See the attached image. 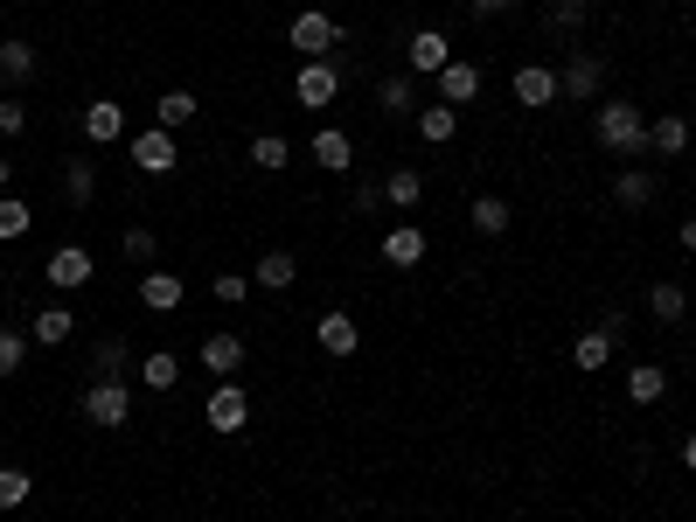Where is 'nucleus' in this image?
I'll return each mask as SVG.
<instances>
[{
  "mask_svg": "<svg viewBox=\"0 0 696 522\" xmlns=\"http://www.w3.org/2000/svg\"><path fill=\"white\" fill-rule=\"evenodd\" d=\"M592 140L606 153H640L648 147V119H640L634 98H599V112H592Z\"/></svg>",
  "mask_w": 696,
  "mask_h": 522,
  "instance_id": "f257e3e1",
  "label": "nucleus"
},
{
  "mask_svg": "<svg viewBox=\"0 0 696 522\" xmlns=\"http://www.w3.org/2000/svg\"><path fill=\"white\" fill-rule=\"evenodd\" d=\"M84 418L98 432H125V418H133V390H125V377H98L84 390Z\"/></svg>",
  "mask_w": 696,
  "mask_h": 522,
  "instance_id": "f03ea898",
  "label": "nucleus"
},
{
  "mask_svg": "<svg viewBox=\"0 0 696 522\" xmlns=\"http://www.w3.org/2000/svg\"><path fill=\"white\" fill-rule=\"evenodd\" d=\"M125 153H133L140 174H174V168H182V147H174L168 126H147V133H133V140H125Z\"/></svg>",
  "mask_w": 696,
  "mask_h": 522,
  "instance_id": "7ed1b4c3",
  "label": "nucleus"
},
{
  "mask_svg": "<svg viewBox=\"0 0 696 522\" xmlns=\"http://www.w3.org/2000/svg\"><path fill=\"white\" fill-rule=\"evenodd\" d=\"M334 42H342V29H334V14H321V8L293 14V49H300L306 63H327V57H334Z\"/></svg>",
  "mask_w": 696,
  "mask_h": 522,
  "instance_id": "20e7f679",
  "label": "nucleus"
},
{
  "mask_svg": "<svg viewBox=\"0 0 696 522\" xmlns=\"http://www.w3.org/2000/svg\"><path fill=\"white\" fill-rule=\"evenodd\" d=\"M202 418H210V432H244L251 425V398H244V383L238 377H223L210 390V404H202Z\"/></svg>",
  "mask_w": 696,
  "mask_h": 522,
  "instance_id": "39448f33",
  "label": "nucleus"
},
{
  "mask_svg": "<svg viewBox=\"0 0 696 522\" xmlns=\"http://www.w3.org/2000/svg\"><path fill=\"white\" fill-rule=\"evenodd\" d=\"M334 98H342V70H334V63H306L293 77V104H306V112H327Z\"/></svg>",
  "mask_w": 696,
  "mask_h": 522,
  "instance_id": "423d86ee",
  "label": "nucleus"
},
{
  "mask_svg": "<svg viewBox=\"0 0 696 522\" xmlns=\"http://www.w3.org/2000/svg\"><path fill=\"white\" fill-rule=\"evenodd\" d=\"M91 251L84 244H57V251H49V265H42V279L49 285H57V293H77V285H91Z\"/></svg>",
  "mask_w": 696,
  "mask_h": 522,
  "instance_id": "0eeeda50",
  "label": "nucleus"
},
{
  "mask_svg": "<svg viewBox=\"0 0 696 522\" xmlns=\"http://www.w3.org/2000/svg\"><path fill=\"white\" fill-rule=\"evenodd\" d=\"M599 84H606V63L585 57V49H572V63L557 70V98H599Z\"/></svg>",
  "mask_w": 696,
  "mask_h": 522,
  "instance_id": "6e6552de",
  "label": "nucleus"
},
{
  "mask_svg": "<svg viewBox=\"0 0 696 522\" xmlns=\"http://www.w3.org/2000/svg\"><path fill=\"white\" fill-rule=\"evenodd\" d=\"M202 370H210L216 383L238 377V370H244V334H238V328H216L210 342H202Z\"/></svg>",
  "mask_w": 696,
  "mask_h": 522,
  "instance_id": "1a4fd4ad",
  "label": "nucleus"
},
{
  "mask_svg": "<svg viewBox=\"0 0 696 522\" xmlns=\"http://www.w3.org/2000/svg\"><path fill=\"white\" fill-rule=\"evenodd\" d=\"M481 98V63H467V57H453L446 70H440V104H453V112H467V104Z\"/></svg>",
  "mask_w": 696,
  "mask_h": 522,
  "instance_id": "9d476101",
  "label": "nucleus"
},
{
  "mask_svg": "<svg viewBox=\"0 0 696 522\" xmlns=\"http://www.w3.org/2000/svg\"><path fill=\"white\" fill-rule=\"evenodd\" d=\"M84 140H91V147L125 140V104H119V98H91V104H84Z\"/></svg>",
  "mask_w": 696,
  "mask_h": 522,
  "instance_id": "9b49d317",
  "label": "nucleus"
},
{
  "mask_svg": "<svg viewBox=\"0 0 696 522\" xmlns=\"http://www.w3.org/2000/svg\"><path fill=\"white\" fill-rule=\"evenodd\" d=\"M515 104H523V112H544V104H557V70L523 63V70H515Z\"/></svg>",
  "mask_w": 696,
  "mask_h": 522,
  "instance_id": "f8f14e48",
  "label": "nucleus"
},
{
  "mask_svg": "<svg viewBox=\"0 0 696 522\" xmlns=\"http://www.w3.org/2000/svg\"><path fill=\"white\" fill-rule=\"evenodd\" d=\"M418 258H425V230H418V223H397V230H383V265L411 272Z\"/></svg>",
  "mask_w": 696,
  "mask_h": 522,
  "instance_id": "ddd939ff",
  "label": "nucleus"
},
{
  "mask_svg": "<svg viewBox=\"0 0 696 522\" xmlns=\"http://www.w3.org/2000/svg\"><path fill=\"white\" fill-rule=\"evenodd\" d=\"M314 342H321L327 355H355V349H363V328H355L349 313H321V321H314Z\"/></svg>",
  "mask_w": 696,
  "mask_h": 522,
  "instance_id": "4468645a",
  "label": "nucleus"
},
{
  "mask_svg": "<svg viewBox=\"0 0 696 522\" xmlns=\"http://www.w3.org/2000/svg\"><path fill=\"white\" fill-rule=\"evenodd\" d=\"M453 63V42L440 36V29H418V36H411V70H418V77H440Z\"/></svg>",
  "mask_w": 696,
  "mask_h": 522,
  "instance_id": "2eb2a0df",
  "label": "nucleus"
},
{
  "mask_svg": "<svg viewBox=\"0 0 696 522\" xmlns=\"http://www.w3.org/2000/svg\"><path fill=\"white\" fill-rule=\"evenodd\" d=\"M314 168H327V174H349L355 168V147H349L342 126H321V133H314Z\"/></svg>",
  "mask_w": 696,
  "mask_h": 522,
  "instance_id": "dca6fc26",
  "label": "nucleus"
},
{
  "mask_svg": "<svg viewBox=\"0 0 696 522\" xmlns=\"http://www.w3.org/2000/svg\"><path fill=\"white\" fill-rule=\"evenodd\" d=\"M140 307L147 313H182V279L174 272H147L140 279Z\"/></svg>",
  "mask_w": 696,
  "mask_h": 522,
  "instance_id": "f3484780",
  "label": "nucleus"
},
{
  "mask_svg": "<svg viewBox=\"0 0 696 522\" xmlns=\"http://www.w3.org/2000/svg\"><path fill=\"white\" fill-rule=\"evenodd\" d=\"M300 279V265H293V251H265L251 265V285H265V293H286V285Z\"/></svg>",
  "mask_w": 696,
  "mask_h": 522,
  "instance_id": "a211bd4d",
  "label": "nucleus"
},
{
  "mask_svg": "<svg viewBox=\"0 0 696 522\" xmlns=\"http://www.w3.org/2000/svg\"><path fill=\"white\" fill-rule=\"evenodd\" d=\"M70 328H77V313H70V307H42L36 321H29V342H42V349H63V342H70Z\"/></svg>",
  "mask_w": 696,
  "mask_h": 522,
  "instance_id": "6ab92c4d",
  "label": "nucleus"
},
{
  "mask_svg": "<svg viewBox=\"0 0 696 522\" xmlns=\"http://www.w3.org/2000/svg\"><path fill=\"white\" fill-rule=\"evenodd\" d=\"M648 153H689V119L683 112L648 119Z\"/></svg>",
  "mask_w": 696,
  "mask_h": 522,
  "instance_id": "aec40b11",
  "label": "nucleus"
},
{
  "mask_svg": "<svg viewBox=\"0 0 696 522\" xmlns=\"http://www.w3.org/2000/svg\"><path fill=\"white\" fill-rule=\"evenodd\" d=\"M383 202H391V209H418L425 202V174L418 168H391V174H383Z\"/></svg>",
  "mask_w": 696,
  "mask_h": 522,
  "instance_id": "412c9836",
  "label": "nucleus"
},
{
  "mask_svg": "<svg viewBox=\"0 0 696 522\" xmlns=\"http://www.w3.org/2000/svg\"><path fill=\"white\" fill-rule=\"evenodd\" d=\"M613 202H621V209H648L655 202V174L648 168H621V174H613Z\"/></svg>",
  "mask_w": 696,
  "mask_h": 522,
  "instance_id": "4be33fe9",
  "label": "nucleus"
},
{
  "mask_svg": "<svg viewBox=\"0 0 696 522\" xmlns=\"http://www.w3.org/2000/svg\"><path fill=\"white\" fill-rule=\"evenodd\" d=\"M467 223L481 230V238H502V230L515 223V209H508L502 195H474V202H467Z\"/></svg>",
  "mask_w": 696,
  "mask_h": 522,
  "instance_id": "5701e85b",
  "label": "nucleus"
},
{
  "mask_svg": "<svg viewBox=\"0 0 696 522\" xmlns=\"http://www.w3.org/2000/svg\"><path fill=\"white\" fill-rule=\"evenodd\" d=\"M376 112H383V119L418 112V84H411V77H383V84H376Z\"/></svg>",
  "mask_w": 696,
  "mask_h": 522,
  "instance_id": "b1692460",
  "label": "nucleus"
},
{
  "mask_svg": "<svg viewBox=\"0 0 696 522\" xmlns=\"http://www.w3.org/2000/svg\"><path fill=\"white\" fill-rule=\"evenodd\" d=\"M460 133V112H453V104H418V140L425 147H446Z\"/></svg>",
  "mask_w": 696,
  "mask_h": 522,
  "instance_id": "393cba45",
  "label": "nucleus"
},
{
  "mask_svg": "<svg viewBox=\"0 0 696 522\" xmlns=\"http://www.w3.org/2000/svg\"><path fill=\"white\" fill-rule=\"evenodd\" d=\"M251 168L286 174V168H293V140H286V133H258V140H251Z\"/></svg>",
  "mask_w": 696,
  "mask_h": 522,
  "instance_id": "a878e982",
  "label": "nucleus"
},
{
  "mask_svg": "<svg viewBox=\"0 0 696 522\" xmlns=\"http://www.w3.org/2000/svg\"><path fill=\"white\" fill-rule=\"evenodd\" d=\"M63 195H70L77 209L98 195V168H91V153H70V161H63Z\"/></svg>",
  "mask_w": 696,
  "mask_h": 522,
  "instance_id": "bb28decb",
  "label": "nucleus"
},
{
  "mask_svg": "<svg viewBox=\"0 0 696 522\" xmlns=\"http://www.w3.org/2000/svg\"><path fill=\"white\" fill-rule=\"evenodd\" d=\"M648 313H655V321H662V328H676V321H683V313H689V285H676V279H662V285H655V293H648Z\"/></svg>",
  "mask_w": 696,
  "mask_h": 522,
  "instance_id": "cd10ccee",
  "label": "nucleus"
},
{
  "mask_svg": "<svg viewBox=\"0 0 696 522\" xmlns=\"http://www.w3.org/2000/svg\"><path fill=\"white\" fill-rule=\"evenodd\" d=\"M662 390H668V370H655V362L627 370V404H662Z\"/></svg>",
  "mask_w": 696,
  "mask_h": 522,
  "instance_id": "c85d7f7f",
  "label": "nucleus"
},
{
  "mask_svg": "<svg viewBox=\"0 0 696 522\" xmlns=\"http://www.w3.org/2000/svg\"><path fill=\"white\" fill-rule=\"evenodd\" d=\"M36 63H42V57H36V42H21V36H14V42H0V77H8V84H29Z\"/></svg>",
  "mask_w": 696,
  "mask_h": 522,
  "instance_id": "c756f323",
  "label": "nucleus"
},
{
  "mask_svg": "<svg viewBox=\"0 0 696 522\" xmlns=\"http://www.w3.org/2000/svg\"><path fill=\"white\" fill-rule=\"evenodd\" d=\"M140 383H147V390H174V383H182V355H174V349H153V355L140 362Z\"/></svg>",
  "mask_w": 696,
  "mask_h": 522,
  "instance_id": "7c9ffc66",
  "label": "nucleus"
},
{
  "mask_svg": "<svg viewBox=\"0 0 696 522\" xmlns=\"http://www.w3.org/2000/svg\"><path fill=\"white\" fill-rule=\"evenodd\" d=\"M572 362H578V370H606V362H613V334L606 328H585L578 342H572Z\"/></svg>",
  "mask_w": 696,
  "mask_h": 522,
  "instance_id": "2f4dec72",
  "label": "nucleus"
},
{
  "mask_svg": "<svg viewBox=\"0 0 696 522\" xmlns=\"http://www.w3.org/2000/svg\"><path fill=\"white\" fill-rule=\"evenodd\" d=\"M195 119V91H161V104H153V126H168V133H174V126H189Z\"/></svg>",
  "mask_w": 696,
  "mask_h": 522,
  "instance_id": "473e14b6",
  "label": "nucleus"
},
{
  "mask_svg": "<svg viewBox=\"0 0 696 522\" xmlns=\"http://www.w3.org/2000/svg\"><path fill=\"white\" fill-rule=\"evenodd\" d=\"M29 223H36V209L29 202H21V195H0V238H29Z\"/></svg>",
  "mask_w": 696,
  "mask_h": 522,
  "instance_id": "72a5a7b5",
  "label": "nucleus"
},
{
  "mask_svg": "<svg viewBox=\"0 0 696 522\" xmlns=\"http://www.w3.org/2000/svg\"><path fill=\"white\" fill-rule=\"evenodd\" d=\"M21 362H29V334H21V328H0V383L21 377Z\"/></svg>",
  "mask_w": 696,
  "mask_h": 522,
  "instance_id": "f704fd0d",
  "label": "nucleus"
},
{
  "mask_svg": "<svg viewBox=\"0 0 696 522\" xmlns=\"http://www.w3.org/2000/svg\"><path fill=\"white\" fill-rule=\"evenodd\" d=\"M585 14H592V0H551V29H557V36H578Z\"/></svg>",
  "mask_w": 696,
  "mask_h": 522,
  "instance_id": "c9c22d12",
  "label": "nucleus"
},
{
  "mask_svg": "<svg viewBox=\"0 0 696 522\" xmlns=\"http://www.w3.org/2000/svg\"><path fill=\"white\" fill-rule=\"evenodd\" d=\"M29 494H36V481L21 474V466H0V509H21Z\"/></svg>",
  "mask_w": 696,
  "mask_h": 522,
  "instance_id": "e433bc0d",
  "label": "nucleus"
},
{
  "mask_svg": "<svg viewBox=\"0 0 696 522\" xmlns=\"http://www.w3.org/2000/svg\"><path fill=\"white\" fill-rule=\"evenodd\" d=\"M210 293H216L223 307H244V300H251V272H216Z\"/></svg>",
  "mask_w": 696,
  "mask_h": 522,
  "instance_id": "4c0bfd02",
  "label": "nucleus"
},
{
  "mask_svg": "<svg viewBox=\"0 0 696 522\" xmlns=\"http://www.w3.org/2000/svg\"><path fill=\"white\" fill-rule=\"evenodd\" d=\"M119 244H125V258H133V265H153V251H161L147 223H125V238H119Z\"/></svg>",
  "mask_w": 696,
  "mask_h": 522,
  "instance_id": "58836bf2",
  "label": "nucleus"
},
{
  "mask_svg": "<svg viewBox=\"0 0 696 522\" xmlns=\"http://www.w3.org/2000/svg\"><path fill=\"white\" fill-rule=\"evenodd\" d=\"M91 362H98V377H119V370H125V342H119V334H105Z\"/></svg>",
  "mask_w": 696,
  "mask_h": 522,
  "instance_id": "ea45409f",
  "label": "nucleus"
},
{
  "mask_svg": "<svg viewBox=\"0 0 696 522\" xmlns=\"http://www.w3.org/2000/svg\"><path fill=\"white\" fill-rule=\"evenodd\" d=\"M21 126H29V104H21V98H0V140H14Z\"/></svg>",
  "mask_w": 696,
  "mask_h": 522,
  "instance_id": "a19ab883",
  "label": "nucleus"
},
{
  "mask_svg": "<svg viewBox=\"0 0 696 522\" xmlns=\"http://www.w3.org/2000/svg\"><path fill=\"white\" fill-rule=\"evenodd\" d=\"M515 0H467V14H481V21H495V14H508Z\"/></svg>",
  "mask_w": 696,
  "mask_h": 522,
  "instance_id": "79ce46f5",
  "label": "nucleus"
},
{
  "mask_svg": "<svg viewBox=\"0 0 696 522\" xmlns=\"http://www.w3.org/2000/svg\"><path fill=\"white\" fill-rule=\"evenodd\" d=\"M683 466H689V474H696V432L683 439Z\"/></svg>",
  "mask_w": 696,
  "mask_h": 522,
  "instance_id": "37998d69",
  "label": "nucleus"
},
{
  "mask_svg": "<svg viewBox=\"0 0 696 522\" xmlns=\"http://www.w3.org/2000/svg\"><path fill=\"white\" fill-rule=\"evenodd\" d=\"M683 251H696V217H689V223H683Z\"/></svg>",
  "mask_w": 696,
  "mask_h": 522,
  "instance_id": "c03bdc74",
  "label": "nucleus"
},
{
  "mask_svg": "<svg viewBox=\"0 0 696 522\" xmlns=\"http://www.w3.org/2000/svg\"><path fill=\"white\" fill-rule=\"evenodd\" d=\"M8 174H14V161H8V153H0V189H8Z\"/></svg>",
  "mask_w": 696,
  "mask_h": 522,
  "instance_id": "a18cd8bd",
  "label": "nucleus"
}]
</instances>
